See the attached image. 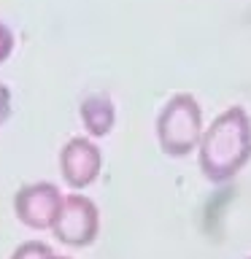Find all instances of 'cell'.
Wrapping results in <instances>:
<instances>
[{
    "label": "cell",
    "instance_id": "obj_3",
    "mask_svg": "<svg viewBox=\"0 0 251 259\" xmlns=\"http://www.w3.org/2000/svg\"><path fill=\"white\" fill-rule=\"evenodd\" d=\"M54 238L70 248H84L95 243L100 232V210L84 194H62L60 210L52 222Z\"/></svg>",
    "mask_w": 251,
    "mask_h": 259
},
{
    "label": "cell",
    "instance_id": "obj_6",
    "mask_svg": "<svg viewBox=\"0 0 251 259\" xmlns=\"http://www.w3.org/2000/svg\"><path fill=\"white\" fill-rule=\"evenodd\" d=\"M81 121H84L87 133L95 138H103L111 133L113 121H116V108H113L108 95H89L81 103Z\"/></svg>",
    "mask_w": 251,
    "mask_h": 259
},
{
    "label": "cell",
    "instance_id": "obj_9",
    "mask_svg": "<svg viewBox=\"0 0 251 259\" xmlns=\"http://www.w3.org/2000/svg\"><path fill=\"white\" fill-rule=\"evenodd\" d=\"M8 116H11V89L0 81V127L6 124Z\"/></svg>",
    "mask_w": 251,
    "mask_h": 259
},
{
    "label": "cell",
    "instance_id": "obj_11",
    "mask_svg": "<svg viewBox=\"0 0 251 259\" xmlns=\"http://www.w3.org/2000/svg\"><path fill=\"white\" fill-rule=\"evenodd\" d=\"M248 259H251V256H248Z\"/></svg>",
    "mask_w": 251,
    "mask_h": 259
},
{
    "label": "cell",
    "instance_id": "obj_1",
    "mask_svg": "<svg viewBox=\"0 0 251 259\" xmlns=\"http://www.w3.org/2000/svg\"><path fill=\"white\" fill-rule=\"evenodd\" d=\"M200 170L211 184L232 181L251 159V119L240 105H230L202 130L197 143Z\"/></svg>",
    "mask_w": 251,
    "mask_h": 259
},
{
    "label": "cell",
    "instance_id": "obj_4",
    "mask_svg": "<svg viewBox=\"0 0 251 259\" xmlns=\"http://www.w3.org/2000/svg\"><path fill=\"white\" fill-rule=\"evenodd\" d=\"M60 202H62V192L54 184L38 181V184L22 186L16 192L14 210H16V219L24 227H30V230H52Z\"/></svg>",
    "mask_w": 251,
    "mask_h": 259
},
{
    "label": "cell",
    "instance_id": "obj_5",
    "mask_svg": "<svg viewBox=\"0 0 251 259\" xmlns=\"http://www.w3.org/2000/svg\"><path fill=\"white\" fill-rule=\"evenodd\" d=\"M103 167V154L97 149L92 138L76 135L62 146L60 151V173L65 184L73 189H84V186L95 184Z\"/></svg>",
    "mask_w": 251,
    "mask_h": 259
},
{
    "label": "cell",
    "instance_id": "obj_2",
    "mask_svg": "<svg viewBox=\"0 0 251 259\" xmlns=\"http://www.w3.org/2000/svg\"><path fill=\"white\" fill-rule=\"evenodd\" d=\"M202 111L200 103L192 95L178 92L162 105L157 116V141L159 149L168 157H186L197 151V143L202 138Z\"/></svg>",
    "mask_w": 251,
    "mask_h": 259
},
{
    "label": "cell",
    "instance_id": "obj_7",
    "mask_svg": "<svg viewBox=\"0 0 251 259\" xmlns=\"http://www.w3.org/2000/svg\"><path fill=\"white\" fill-rule=\"evenodd\" d=\"M54 251L40 240H30V243H22L19 248L11 254V259H49Z\"/></svg>",
    "mask_w": 251,
    "mask_h": 259
},
{
    "label": "cell",
    "instance_id": "obj_8",
    "mask_svg": "<svg viewBox=\"0 0 251 259\" xmlns=\"http://www.w3.org/2000/svg\"><path fill=\"white\" fill-rule=\"evenodd\" d=\"M11 52H14V32L8 24L0 22V65L11 57Z\"/></svg>",
    "mask_w": 251,
    "mask_h": 259
},
{
    "label": "cell",
    "instance_id": "obj_10",
    "mask_svg": "<svg viewBox=\"0 0 251 259\" xmlns=\"http://www.w3.org/2000/svg\"><path fill=\"white\" fill-rule=\"evenodd\" d=\"M49 259H70V256H60V254H52Z\"/></svg>",
    "mask_w": 251,
    "mask_h": 259
}]
</instances>
